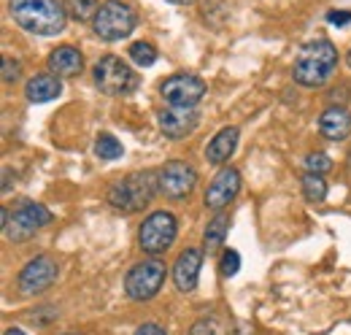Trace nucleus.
I'll return each mask as SVG.
<instances>
[{
  "mask_svg": "<svg viewBox=\"0 0 351 335\" xmlns=\"http://www.w3.org/2000/svg\"><path fill=\"white\" fill-rule=\"evenodd\" d=\"M8 11L14 22L36 36H57L65 30V0H11Z\"/></svg>",
  "mask_w": 351,
  "mask_h": 335,
  "instance_id": "f257e3e1",
  "label": "nucleus"
},
{
  "mask_svg": "<svg viewBox=\"0 0 351 335\" xmlns=\"http://www.w3.org/2000/svg\"><path fill=\"white\" fill-rule=\"evenodd\" d=\"M335 68H338V49L330 41L319 38V41H311L300 49L292 76L303 86H322V84L330 82Z\"/></svg>",
  "mask_w": 351,
  "mask_h": 335,
  "instance_id": "f03ea898",
  "label": "nucleus"
},
{
  "mask_svg": "<svg viewBox=\"0 0 351 335\" xmlns=\"http://www.w3.org/2000/svg\"><path fill=\"white\" fill-rule=\"evenodd\" d=\"M157 189H160V173L157 170H135L108 189V203L122 213H132V211L149 206Z\"/></svg>",
  "mask_w": 351,
  "mask_h": 335,
  "instance_id": "7ed1b4c3",
  "label": "nucleus"
},
{
  "mask_svg": "<svg viewBox=\"0 0 351 335\" xmlns=\"http://www.w3.org/2000/svg\"><path fill=\"white\" fill-rule=\"evenodd\" d=\"M92 30L100 41H122L135 30V11L122 0H106L100 3L95 19H92Z\"/></svg>",
  "mask_w": 351,
  "mask_h": 335,
  "instance_id": "20e7f679",
  "label": "nucleus"
},
{
  "mask_svg": "<svg viewBox=\"0 0 351 335\" xmlns=\"http://www.w3.org/2000/svg\"><path fill=\"white\" fill-rule=\"evenodd\" d=\"M176 230H178V224H176L173 213L154 211V213H149L143 219V224L138 230V244H141V249L146 251V254H152V257L165 254V251L171 249V244L176 241Z\"/></svg>",
  "mask_w": 351,
  "mask_h": 335,
  "instance_id": "39448f33",
  "label": "nucleus"
},
{
  "mask_svg": "<svg viewBox=\"0 0 351 335\" xmlns=\"http://www.w3.org/2000/svg\"><path fill=\"white\" fill-rule=\"evenodd\" d=\"M165 284V265L160 259H143L138 265H132L125 276V292L130 300H152L154 294L162 290Z\"/></svg>",
  "mask_w": 351,
  "mask_h": 335,
  "instance_id": "423d86ee",
  "label": "nucleus"
},
{
  "mask_svg": "<svg viewBox=\"0 0 351 335\" xmlns=\"http://www.w3.org/2000/svg\"><path fill=\"white\" fill-rule=\"evenodd\" d=\"M92 76H95L97 89L106 92V95H128L138 84V76L132 73L130 65L125 60L114 57V54H106L103 60H97Z\"/></svg>",
  "mask_w": 351,
  "mask_h": 335,
  "instance_id": "0eeeda50",
  "label": "nucleus"
},
{
  "mask_svg": "<svg viewBox=\"0 0 351 335\" xmlns=\"http://www.w3.org/2000/svg\"><path fill=\"white\" fill-rule=\"evenodd\" d=\"M160 95L171 108H195L206 95V82L195 73H176L162 82Z\"/></svg>",
  "mask_w": 351,
  "mask_h": 335,
  "instance_id": "6e6552de",
  "label": "nucleus"
},
{
  "mask_svg": "<svg viewBox=\"0 0 351 335\" xmlns=\"http://www.w3.org/2000/svg\"><path fill=\"white\" fill-rule=\"evenodd\" d=\"M49 222H51V213L41 203H30L27 200V203H22L19 209L8 216V222L3 227H5L8 241H27Z\"/></svg>",
  "mask_w": 351,
  "mask_h": 335,
  "instance_id": "1a4fd4ad",
  "label": "nucleus"
},
{
  "mask_svg": "<svg viewBox=\"0 0 351 335\" xmlns=\"http://www.w3.org/2000/svg\"><path fill=\"white\" fill-rule=\"evenodd\" d=\"M197 184V173L189 163H181V160H173L160 170V192L171 200H181L186 198Z\"/></svg>",
  "mask_w": 351,
  "mask_h": 335,
  "instance_id": "9d476101",
  "label": "nucleus"
},
{
  "mask_svg": "<svg viewBox=\"0 0 351 335\" xmlns=\"http://www.w3.org/2000/svg\"><path fill=\"white\" fill-rule=\"evenodd\" d=\"M57 262L51 259V257H36V259H30L25 268H22V273H19V292L25 294H36V292H44L49 290L54 281H57Z\"/></svg>",
  "mask_w": 351,
  "mask_h": 335,
  "instance_id": "9b49d317",
  "label": "nucleus"
},
{
  "mask_svg": "<svg viewBox=\"0 0 351 335\" xmlns=\"http://www.w3.org/2000/svg\"><path fill=\"white\" fill-rule=\"evenodd\" d=\"M238 189H241V173L235 168H221L219 173L214 176V181L208 184L206 206L211 211H221L224 206H230L235 200Z\"/></svg>",
  "mask_w": 351,
  "mask_h": 335,
  "instance_id": "f8f14e48",
  "label": "nucleus"
},
{
  "mask_svg": "<svg viewBox=\"0 0 351 335\" xmlns=\"http://www.w3.org/2000/svg\"><path fill=\"white\" fill-rule=\"evenodd\" d=\"M203 249H184L173 262V281L178 292H192L197 287V276L203 268Z\"/></svg>",
  "mask_w": 351,
  "mask_h": 335,
  "instance_id": "ddd939ff",
  "label": "nucleus"
},
{
  "mask_svg": "<svg viewBox=\"0 0 351 335\" xmlns=\"http://www.w3.org/2000/svg\"><path fill=\"white\" fill-rule=\"evenodd\" d=\"M197 122H200V114L195 108H168L160 114V130L173 141L195 132Z\"/></svg>",
  "mask_w": 351,
  "mask_h": 335,
  "instance_id": "4468645a",
  "label": "nucleus"
},
{
  "mask_svg": "<svg viewBox=\"0 0 351 335\" xmlns=\"http://www.w3.org/2000/svg\"><path fill=\"white\" fill-rule=\"evenodd\" d=\"M84 68V57L76 46H57L51 54H49V71L54 76H79Z\"/></svg>",
  "mask_w": 351,
  "mask_h": 335,
  "instance_id": "2eb2a0df",
  "label": "nucleus"
},
{
  "mask_svg": "<svg viewBox=\"0 0 351 335\" xmlns=\"http://www.w3.org/2000/svg\"><path fill=\"white\" fill-rule=\"evenodd\" d=\"M319 130L324 138L330 141H343L351 135V114L343 106H330L322 117H319Z\"/></svg>",
  "mask_w": 351,
  "mask_h": 335,
  "instance_id": "dca6fc26",
  "label": "nucleus"
},
{
  "mask_svg": "<svg viewBox=\"0 0 351 335\" xmlns=\"http://www.w3.org/2000/svg\"><path fill=\"white\" fill-rule=\"evenodd\" d=\"M60 92H62V84H60V76H54V73H38L25 86V95L30 103H49V100L60 97Z\"/></svg>",
  "mask_w": 351,
  "mask_h": 335,
  "instance_id": "f3484780",
  "label": "nucleus"
},
{
  "mask_svg": "<svg viewBox=\"0 0 351 335\" xmlns=\"http://www.w3.org/2000/svg\"><path fill=\"white\" fill-rule=\"evenodd\" d=\"M235 146H238V127H224V130H219L214 135V141L208 143L206 157H208L211 165H221V163H227L232 157Z\"/></svg>",
  "mask_w": 351,
  "mask_h": 335,
  "instance_id": "a211bd4d",
  "label": "nucleus"
},
{
  "mask_svg": "<svg viewBox=\"0 0 351 335\" xmlns=\"http://www.w3.org/2000/svg\"><path fill=\"white\" fill-rule=\"evenodd\" d=\"M227 227H230V216H224V213H217V216L208 222V227H206V233H203V251H206V254H214V251L221 249L224 235H227Z\"/></svg>",
  "mask_w": 351,
  "mask_h": 335,
  "instance_id": "6ab92c4d",
  "label": "nucleus"
},
{
  "mask_svg": "<svg viewBox=\"0 0 351 335\" xmlns=\"http://www.w3.org/2000/svg\"><path fill=\"white\" fill-rule=\"evenodd\" d=\"M303 195H306V200H311V203H322L327 198V181H324V176L306 173L303 176Z\"/></svg>",
  "mask_w": 351,
  "mask_h": 335,
  "instance_id": "aec40b11",
  "label": "nucleus"
},
{
  "mask_svg": "<svg viewBox=\"0 0 351 335\" xmlns=\"http://www.w3.org/2000/svg\"><path fill=\"white\" fill-rule=\"evenodd\" d=\"M122 143L114 138V135H108V132H100L97 135V141H95V154L100 157V160H119L122 157Z\"/></svg>",
  "mask_w": 351,
  "mask_h": 335,
  "instance_id": "412c9836",
  "label": "nucleus"
},
{
  "mask_svg": "<svg viewBox=\"0 0 351 335\" xmlns=\"http://www.w3.org/2000/svg\"><path fill=\"white\" fill-rule=\"evenodd\" d=\"M97 8H100L97 0H65V11H68L73 19H79V22L95 19Z\"/></svg>",
  "mask_w": 351,
  "mask_h": 335,
  "instance_id": "4be33fe9",
  "label": "nucleus"
},
{
  "mask_svg": "<svg viewBox=\"0 0 351 335\" xmlns=\"http://www.w3.org/2000/svg\"><path fill=\"white\" fill-rule=\"evenodd\" d=\"M128 54H130L132 62H135V65H141V68H149V65H154V62H157V49L146 41L132 43L130 49H128Z\"/></svg>",
  "mask_w": 351,
  "mask_h": 335,
  "instance_id": "5701e85b",
  "label": "nucleus"
},
{
  "mask_svg": "<svg viewBox=\"0 0 351 335\" xmlns=\"http://www.w3.org/2000/svg\"><path fill=\"white\" fill-rule=\"evenodd\" d=\"M221 276H227V279H232L238 270H241V254L235 249H227L221 254V265H219Z\"/></svg>",
  "mask_w": 351,
  "mask_h": 335,
  "instance_id": "b1692460",
  "label": "nucleus"
},
{
  "mask_svg": "<svg viewBox=\"0 0 351 335\" xmlns=\"http://www.w3.org/2000/svg\"><path fill=\"white\" fill-rule=\"evenodd\" d=\"M306 168H308V173H327L330 168H332V160L324 154V152H316V154H308L306 157Z\"/></svg>",
  "mask_w": 351,
  "mask_h": 335,
  "instance_id": "393cba45",
  "label": "nucleus"
},
{
  "mask_svg": "<svg viewBox=\"0 0 351 335\" xmlns=\"http://www.w3.org/2000/svg\"><path fill=\"white\" fill-rule=\"evenodd\" d=\"M16 79H19V62L3 57V82H16Z\"/></svg>",
  "mask_w": 351,
  "mask_h": 335,
  "instance_id": "a878e982",
  "label": "nucleus"
},
{
  "mask_svg": "<svg viewBox=\"0 0 351 335\" xmlns=\"http://www.w3.org/2000/svg\"><path fill=\"white\" fill-rule=\"evenodd\" d=\"M135 335H168V333H165L160 325H152V322H149V325H141V327L135 330Z\"/></svg>",
  "mask_w": 351,
  "mask_h": 335,
  "instance_id": "bb28decb",
  "label": "nucleus"
},
{
  "mask_svg": "<svg viewBox=\"0 0 351 335\" xmlns=\"http://www.w3.org/2000/svg\"><path fill=\"white\" fill-rule=\"evenodd\" d=\"M327 19H330L332 25H346V22L351 19V14L349 11H330V14H327Z\"/></svg>",
  "mask_w": 351,
  "mask_h": 335,
  "instance_id": "cd10ccee",
  "label": "nucleus"
},
{
  "mask_svg": "<svg viewBox=\"0 0 351 335\" xmlns=\"http://www.w3.org/2000/svg\"><path fill=\"white\" fill-rule=\"evenodd\" d=\"M5 335H25V333H22L19 327H8V330H5Z\"/></svg>",
  "mask_w": 351,
  "mask_h": 335,
  "instance_id": "c85d7f7f",
  "label": "nucleus"
},
{
  "mask_svg": "<svg viewBox=\"0 0 351 335\" xmlns=\"http://www.w3.org/2000/svg\"><path fill=\"white\" fill-rule=\"evenodd\" d=\"M168 3H176V5H186V3H192V0H168Z\"/></svg>",
  "mask_w": 351,
  "mask_h": 335,
  "instance_id": "c756f323",
  "label": "nucleus"
},
{
  "mask_svg": "<svg viewBox=\"0 0 351 335\" xmlns=\"http://www.w3.org/2000/svg\"><path fill=\"white\" fill-rule=\"evenodd\" d=\"M65 335H79V333H65Z\"/></svg>",
  "mask_w": 351,
  "mask_h": 335,
  "instance_id": "7c9ffc66",
  "label": "nucleus"
},
{
  "mask_svg": "<svg viewBox=\"0 0 351 335\" xmlns=\"http://www.w3.org/2000/svg\"><path fill=\"white\" fill-rule=\"evenodd\" d=\"M349 65H351V51H349Z\"/></svg>",
  "mask_w": 351,
  "mask_h": 335,
  "instance_id": "2f4dec72",
  "label": "nucleus"
}]
</instances>
